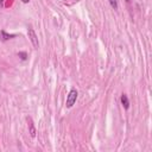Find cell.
Masks as SVG:
<instances>
[{"mask_svg": "<svg viewBox=\"0 0 152 152\" xmlns=\"http://www.w3.org/2000/svg\"><path fill=\"white\" fill-rule=\"evenodd\" d=\"M77 95H78V93H77V90H76L75 88L70 89V91H69V94H68V96H66V102H65L66 108H71V107L74 106V103H75L76 100H77Z\"/></svg>", "mask_w": 152, "mask_h": 152, "instance_id": "6da1fadb", "label": "cell"}, {"mask_svg": "<svg viewBox=\"0 0 152 152\" xmlns=\"http://www.w3.org/2000/svg\"><path fill=\"white\" fill-rule=\"evenodd\" d=\"M27 36H28V38H30V40H31L33 48H34V49H38V46H39L38 37H37V34H36V32H34V30H33L32 27H28V30H27Z\"/></svg>", "mask_w": 152, "mask_h": 152, "instance_id": "7a4b0ae2", "label": "cell"}, {"mask_svg": "<svg viewBox=\"0 0 152 152\" xmlns=\"http://www.w3.org/2000/svg\"><path fill=\"white\" fill-rule=\"evenodd\" d=\"M27 124H28V131H30V135L32 138L36 137V128H34V125H33V121L31 118H27Z\"/></svg>", "mask_w": 152, "mask_h": 152, "instance_id": "3957f363", "label": "cell"}, {"mask_svg": "<svg viewBox=\"0 0 152 152\" xmlns=\"http://www.w3.org/2000/svg\"><path fill=\"white\" fill-rule=\"evenodd\" d=\"M13 37H15V34H8V33H6L5 30H1V32H0V39L2 42H6V40L13 38Z\"/></svg>", "mask_w": 152, "mask_h": 152, "instance_id": "277c9868", "label": "cell"}, {"mask_svg": "<svg viewBox=\"0 0 152 152\" xmlns=\"http://www.w3.org/2000/svg\"><path fill=\"white\" fill-rule=\"evenodd\" d=\"M120 100H121V104H122V107H124L125 109H128V108H129V101H128L127 95H126V94H122Z\"/></svg>", "mask_w": 152, "mask_h": 152, "instance_id": "5b68a950", "label": "cell"}, {"mask_svg": "<svg viewBox=\"0 0 152 152\" xmlns=\"http://www.w3.org/2000/svg\"><path fill=\"white\" fill-rule=\"evenodd\" d=\"M110 6L114 8V10H118V0H108Z\"/></svg>", "mask_w": 152, "mask_h": 152, "instance_id": "8992f818", "label": "cell"}, {"mask_svg": "<svg viewBox=\"0 0 152 152\" xmlns=\"http://www.w3.org/2000/svg\"><path fill=\"white\" fill-rule=\"evenodd\" d=\"M18 56L20 57L21 61H26V59H27V55H26V52H19Z\"/></svg>", "mask_w": 152, "mask_h": 152, "instance_id": "52a82bcc", "label": "cell"}, {"mask_svg": "<svg viewBox=\"0 0 152 152\" xmlns=\"http://www.w3.org/2000/svg\"><path fill=\"white\" fill-rule=\"evenodd\" d=\"M4 5H5V0H0V6L4 7Z\"/></svg>", "mask_w": 152, "mask_h": 152, "instance_id": "ba28073f", "label": "cell"}, {"mask_svg": "<svg viewBox=\"0 0 152 152\" xmlns=\"http://www.w3.org/2000/svg\"><path fill=\"white\" fill-rule=\"evenodd\" d=\"M21 1H23V2H24V4H27V2H28V1H30V0H21Z\"/></svg>", "mask_w": 152, "mask_h": 152, "instance_id": "9c48e42d", "label": "cell"}, {"mask_svg": "<svg viewBox=\"0 0 152 152\" xmlns=\"http://www.w3.org/2000/svg\"><path fill=\"white\" fill-rule=\"evenodd\" d=\"M125 1H126V2H129V0H125Z\"/></svg>", "mask_w": 152, "mask_h": 152, "instance_id": "30bf717a", "label": "cell"}]
</instances>
